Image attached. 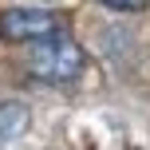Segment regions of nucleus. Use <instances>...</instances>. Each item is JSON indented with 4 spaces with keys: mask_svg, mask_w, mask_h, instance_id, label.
Returning a JSON list of instances; mask_svg holds the SVG:
<instances>
[{
    "mask_svg": "<svg viewBox=\"0 0 150 150\" xmlns=\"http://www.w3.org/2000/svg\"><path fill=\"white\" fill-rule=\"evenodd\" d=\"M28 44H32L28 71L36 75V79H44V83H67V79H75V75L83 71V63H87L83 59V47L75 44L63 28L47 32V36H40V40H28Z\"/></svg>",
    "mask_w": 150,
    "mask_h": 150,
    "instance_id": "nucleus-1",
    "label": "nucleus"
},
{
    "mask_svg": "<svg viewBox=\"0 0 150 150\" xmlns=\"http://www.w3.org/2000/svg\"><path fill=\"white\" fill-rule=\"evenodd\" d=\"M55 28H59V16L44 12V8H8V12H0V40H8V44H28V40H40Z\"/></svg>",
    "mask_w": 150,
    "mask_h": 150,
    "instance_id": "nucleus-2",
    "label": "nucleus"
},
{
    "mask_svg": "<svg viewBox=\"0 0 150 150\" xmlns=\"http://www.w3.org/2000/svg\"><path fill=\"white\" fill-rule=\"evenodd\" d=\"M28 130V107L24 103H0V146L20 138Z\"/></svg>",
    "mask_w": 150,
    "mask_h": 150,
    "instance_id": "nucleus-3",
    "label": "nucleus"
},
{
    "mask_svg": "<svg viewBox=\"0 0 150 150\" xmlns=\"http://www.w3.org/2000/svg\"><path fill=\"white\" fill-rule=\"evenodd\" d=\"M99 4H107V8H119V12H138V8H142L146 0H99Z\"/></svg>",
    "mask_w": 150,
    "mask_h": 150,
    "instance_id": "nucleus-4",
    "label": "nucleus"
}]
</instances>
